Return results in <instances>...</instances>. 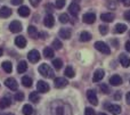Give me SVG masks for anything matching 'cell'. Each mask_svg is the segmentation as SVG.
<instances>
[{
    "instance_id": "9",
    "label": "cell",
    "mask_w": 130,
    "mask_h": 115,
    "mask_svg": "<svg viewBox=\"0 0 130 115\" xmlns=\"http://www.w3.org/2000/svg\"><path fill=\"white\" fill-rule=\"evenodd\" d=\"M54 83H55V87H56V88L61 89V88L66 87L69 82H67V80L64 79V78H56V79L54 80Z\"/></svg>"
},
{
    "instance_id": "4",
    "label": "cell",
    "mask_w": 130,
    "mask_h": 115,
    "mask_svg": "<svg viewBox=\"0 0 130 115\" xmlns=\"http://www.w3.org/2000/svg\"><path fill=\"white\" fill-rule=\"evenodd\" d=\"M37 90L41 93H46L49 91V84L45 81H38L37 83Z\"/></svg>"
},
{
    "instance_id": "17",
    "label": "cell",
    "mask_w": 130,
    "mask_h": 115,
    "mask_svg": "<svg viewBox=\"0 0 130 115\" xmlns=\"http://www.w3.org/2000/svg\"><path fill=\"white\" fill-rule=\"evenodd\" d=\"M119 58H120V63H121L122 66H124V67H129L130 66V58L128 56H126L124 54H121Z\"/></svg>"
},
{
    "instance_id": "29",
    "label": "cell",
    "mask_w": 130,
    "mask_h": 115,
    "mask_svg": "<svg viewBox=\"0 0 130 115\" xmlns=\"http://www.w3.org/2000/svg\"><path fill=\"white\" fill-rule=\"evenodd\" d=\"M30 102L34 103V104H37V103H39V100H40V97H39L38 92H36V91H33V92L30 93Z\"/></svg>"
},
{
    "instance_id": "11",
    "label": "cell",
    "mask_w": 130,
    "mask_h": 115,
    "mask_svg": "<svg viewBox=\"0 0 130 115\" xmlns=\"http://www.w3.org/2000/svg\"><path fill=\"white\" fill-rule=\"evenodd\" d=\"M69 11H70V14H71V15L78 16L79 11H80V6H79L76 2H72V4L69 6Z\"/></svg>"
},
{
    "instance_id": "41",
    "label": "cell",
    "mask_w": 130,
    "mask_h": 115,
    "mask_svg": "<svg viewBox=\"0 0 130 115\" xmlns=\"http://www.w3.org/2000/svg\"><path fill=\"white\" fill-rule=\"evenodd\" d=\"M123 16H124V18H126L127 21H129V22H130V10H127L126 13H124Z\"/></svg>"
},
{
    "instance_id": "39",
    "label": "cell",
    "mask_w": 130,
    "mask_h": 115,
    "mask_svg": "<svg viewBox=\"0 0 130 115\" xmlns=\"http://www.w3.org/2000/svg\"><path fill=\"white\" fill-rule=\"evenodd\" d=\"M55 5H56L57 8H63L65 6V0H56V2H55Z\"/></svg>"
},
{
    "instance_id": "43",
    "label": "cell",
    "mask_w": 130,
    "mask_h": 115,
    "mask_svg": "<svg viewBox=\"0 0 130 115\" xmlns=\"http://www.w3.org/2000/svg\"><path fill=\"white\" fill-rule=\"evenodd\" d=\"M119 1H122V2H123L124 6H130V0H119Z\"/></svg>"
},
{
    "instance_id": "18",
    "label": "cell",
    "mask_w": 130,
    "mask_h": 115,
    "mask_svg": "<svg viewBox=\"0 0 130 115\" xmlns=\"http://www.w3.org/2000/svg\"><path fill=\"white\" fill-rule=\"evenodd\" d=\"M58 35L63 39H70L71 38V30L70 29H61L58 32Z\"/></svg>"
},
{
    "instance_id": "45",
    "label": "cell",
    "mask_w": 130,
    "mask_h": 115,
    "mask_svg": "<svg viewBox=\"0 0 130 115\" xmlns=\"http://www.w3.org/2000/svg\"><path fill=\"white\" fill-rule=\"evenodd\" d=\"M126 50L130 52V41H127L126 42Z\"/></svg>"
},
{
    "instance_id": "38",
    "label": "cell",
    "mask_w": 130,
    "mask_h": 115,
    "mask_svg": "<svg viewBox=\"0 0 130 115\" xmlns=\"http://www.w3.org/2000/svg\"><path fill=\"white\" fill-rule=\"evenodd\" d=\"M55 113H56V115H64V114H65V111L63 109L62 105H59V106L57 107L56 109H55Z\"/></svg>"
},
{
    "instance_id": "50",
    "label": "cell",
    "mask_w": 130,
    "mask_h": 115,
    "mask_svg": "<svg viewBox=\"0 0 130 115\" xmlns=\"http://www.w3.org/2000/svg\"><path fill=\"white\" fill-rule=\"evenodd\" d=\"M6 115H14L13 113H8V114H6Z\"/></svg>"
},
{
    "instance_id": "1",
    "label": "cell",
    "mask_w": 130,
    "mask_h": 115,
    "mask_svg": "<svg viewBox=\"0 0 130 115\" xmlns=\"http://www.w3.org/2000/svg\"><path fill=\"white\" fill-rule=\"evenodd\" d=\"M39 72H40V74L42 75V76H45V78H49V79H53V78L55 76L54 71H53L52 67H50L48 64H46V63L41 64V65L39 66Z\"/></svg>"
},
{
    "instance_id": "15",
    "label": "cell",
    "mask_w": 130,
    "mask_h": 115,
    "mask_svg": "<svg viewBox=\"0 0 130 115\" xmlns=\"http://www.w3.org/2000/svg\"><path fill=\"white\" fill-rule=\"evenodd\" d=\"M104 78V71L102 68H98V70L95 71L94 73V78H92V81L94 82H99L102 79Z\"/></svg>"
},
{
    "instance_id": "47",
    "label": "cell",
    "mask_w": 130,
    "mask_h": 115,
    "mask_svg": "<svg viewBox=\"0 0 130 115\" xmlns=\"http://www.w3.org/2000/svg\"><path fill=\"white\" fill-rule=\"evenodd\" d=\"M120 97H121V93H120V91H119L118 93H115V95H114V98H115V99H120Z\"/></svg>"
},
{
    "instance_id": "3",
    "label": "cell",
    "mask_w": 130,
    "mask_h": 115,
    "mask_svg": "<svg viewBox=\"0 0 130 115\" xmlns=\"http://www.w3.org/2000/svg\"><path fill=\"white\" fill-rule=\"evenodd\" d=\"M27 59H29L31 63H38L39 59H40V54H39L38 50L33 49L27 54Z\"/></svg>"
},
{
    "instance_id": "23",
    "label": "cell",
    "mask_w": 130,
    "mask_h": 115,
    "mask_svg": "<svg viewBox=\"0 0 130 115\" xmlns=\"http://www.w3.org/2000/svg\"><path fill=\"white\" fill-rule=\"evenodd\" d=\"M26 70H27V64H26V62H24V61L20 62V63H18V65H17V72L21 74V73H24Z\"/></svg>"
},
{
    "instance_id": "8",
    "label": "cell",
    "mask_w": 130,
    "mask_h": 115,
    "mask_svg": "<svg viewBox=\"0 0 130 115\" xmlns=\"http://www.w3.org/2000/svg\"><path fill=\"white\" fill-rule=\"evenodd\" d=\"M87 98L92 105H98V99H97V95L94 90H88L87 91Z\"/></svg>"
},
{
    "instance_id": "35",
    "label": "cell",
    "mask_w": 130,
    "mask_h": 115,
    "mask_svg": "<svg viewBox=\"0 0 130 115\" xmlns=\"http://www.w3.org/2000/svg\"><path fill=\"white\" fill-rule=\"evenodd\" d=\"M69 20L70 18H69V15H67V14H62V15L59 16V22L63 23V24L69 22Z\"/></svg>"
},
{
    "instance_id": "51",
    "label": "cell",
    "mask_w": 130,
    "mask_h": 115,
    "mask_svg": "<svg viewBox=\"0 0 130 115\" xmlns=\"http://www.w3.org/2000/svg\"><path fill=\"white\" fill-rule=\"evenodd\" d=\"M129 35H130V32H129Z\"/></svg>"
},
{
    "instance_id": "27",
    "label": "cell",
    "mask_w": 130,
    "mask_h": 115,
    "mask_svg": "<svg viewBox=\"0 0 130 115\" xmlns=\"http://www.w3.org/2000/svg\"><path fill=\"white\" fill-rule=\"evenodd\" d=\"M1 66H2V68H4L5 72H7V73H10L11 70H13V65H11V63L8 62V61L4 62V63L1 64Z\"/></svg>"
},
{
    "instance_id": "20",
    "label": "cell",
    "mask_w": 130,
    "mask_h": 115,
    "mask_svg": "<svg viewBox=\"0 0 130 115\" xmlns=\"http://www.w3.org/2000/svg\"><path fill=\"white\" fill-rule=\"evenodd\" d=\"M18 15L22 16V17H27V16L30 15V9H29V7H26V6L20 7V9H18Z\"/></svg>"
},
{
    "instance_id": "49",
    "label": "cell",
    "mask_w": 130,
    "mask_h": 115,
    "mask_svg": "<svg viewBox=\"0 0 130 115\" xmlns=\"http://www.w3.org/2000/svg\"><path fill=\"white\" fill-rule=\"evenodd\" d=\"M98 115H107V114H105V113H99Z\"/></svg>"
},
{
    "instance_id": "7",
    "label": "cell",
    "mask_w": 130,
    "mask_h": 115,
    "mask_svg": "<svg viewBox=\"0 0 130 115\" xmlns=\"http://www.w3.org/2000/svg\"><path fill=\"white\" fill-rule=\"evenodd\" d=\"M82 20L86 24H92L96 21V15L94 13H86L85 15L82 16Z\"/></svg>"
},
{
    "instance_id": "12",
    "label": "cell",
    "mask_w": 130,
    "mask_h": 115,
    "mask_svg": "<svg viewBox=\"0 0 130 115\" xmlns=\"http://www.w3.org/2000/svg\"><path fill=\"white\" fill-rule=\"evenodd\" d=\"M114 18H115V15L113 13H104L101 15V20L103 21V22L111 23V22H113Z\"/></svg>"
},
{
    "instance_id": "34",
    "label": "cell",
    "mask_w": 130,
    "mask_h": 115,
    "mask_svg": "<svg viewBox=\"0 0 130 115\" xmlns=\"http://www.w3.org/2000/svg\"><path fill=\"white\" fill-rule=\"evenodd\" d=\"M53 47H54L55 49L59 50L62 47H63V45H62V42L58 40V39H56V40H54V42H53Z\"/></svg>"
},
{
    "instance_id": "46",
    "label": "cell",
    "mask_w": 130,
    "mask_h": 115,
    "mask_svg": "<svg viewBox=\"0 0 130 115\" xmlns=\"http://www.w3.org/2000/svg\"><path fill=\"white\" fill-rule=\"evenodd\" d=\"M126 100H127V103H128V104L130 105V92H128L126 95Z\"/></svg>"
},
{
    "instance_id": "37",
    "label": "cell",
    "mask_w": 130,
    "mask_h": 115,
    "mask_svg": "<svg viewBox=\"0 0 130 115\" xmlns=\"http://www.w3.org/2000/svg\"><path fill=\"white\" fill-rule=\"evenodd\" d=\"M99 32H101L103 35H105V34H107V32H108V27L105 26V25H101V26H99Z\"/></svg>"
},
{
    "instance_id": "19",
    "label": "cell",
    "mask_w": 130,
    "mask_h": 115,
    "mask_svg": "<svg viewBox=\"0 0 130 115\" xmlns=\"http://www.w3.org/2000/svg\"><path fill=\"white\" fill-rule=\"evenodd\" d=\"M110 83L112 84V86H120V84L122 83V79L120 75H113V76H111L110 79Z\"/></svg>"
},
{
    "instance_id": "13",
    "label": "cell",
    "mask_w": 130,
    "mask_h": 115,
    "mask_svg": "<svg viewBox=\"0 0 130 115\" xmlns=\"http://www.w3.org/2000/svg\"><path fill=\"white\" fill-rule=\"evenodd\" d=\"M43 24H45L47 27H53L55 24L54 16H53L52 14H48V15L45 17V20H43Z\"/></svg>"
},
{
    "instance_id": "42",
    "label": "cell",
    "mask_w": 130,
    "mask_h": 115,
    "mask_svg": "<svg viewBox=\"0 0 130 115\" xmlns=\"http://www.w3.org/2000/svg\"><path fill=\"white\" fill-rule=\"evenodd\" d=\"M22 1H23V0H11V4H13V5H15V6H17V5H21V4H22Z\"/></svg>"
},
{
    "instance_id": "30",
    "label": "cell",
    "mask_w": 130,
    "mask_h": 115,
    "mask_svg": "<svg viewBox=\"0 0 130 115\" xmlns=\"http://www.w3.org/2000/svg\"><path fill=\"white\" fill-rule=\"evenodd\" d=\"M22 84L26 88H30L32 86V79L29 76H23L22 78Z\"/></svg>"
},
{
    "instance_id": "36",
    "label": "cell",
    "mask_w": 130,
    "mask_h": 115,
    "mask_svg": "<svg viewBox=\"0 0 130 115\" xmlns=\"http://www.w3.org/2000/svg\"><path fill=\"white\" fill-rule=\"evenodd\" d=\"M14 98H15L16 102H22V100L24 99V93L23 92H16L15 96H14Z\"/></svg>"
},
{
    "instance_id": "48",
    "label": "cell",
    "mask_w": 130,
    "mask_h": 115,
    "mask_svg": "<svg viewBox=\"0 0 130 115\" xmlns=\"http://www.w3.org/2000/svg\"><path fill=\"white\" fill-rule=\"evenodd\" d=\"M0 56H2V48H0Z\"/></svg>"
},
{
    "instance_id": "32",
    "label": "cell",
    "mask_w": 130,
    "mask_h": 115,
    "mask_svg": "<svg viewBox=\"0 0 130 115\" xmlns=\"http://www.w3.org/2000/svg\"><path fill=\"white\" fill-rule=\"evenodd\" d=\"M53 65H54V67L56 68V70H61L62 66H63V62H62V59L56 58L53 61Z\"/></svg>"
},
{
    "instance_id": "26",
    "label": "cell",
    "mask_w": 130,
    "mask_h": 115,
    "mask_svg": "<svg viewBox=\"0 0 130 115\" xmlns=\"http://www.w3.org/2000/svg\"><path fill=\"white\" fill-rule=\"evenodd\" d=\"M90 39H91V34H90L89 32H86V31L81 32V34H80V40L82 41V42H87V41H89Z\"/></svg>"
},
{
    "instance_id": "14",
    "label": "cell",
    "mask_w": 130,
    "mask_h": 115,
    "mask_svg": "<svg viewBox=\"0 0 130 115\" xmlns=\"http://www.w3.org/2000/svg\"><path fill=\"white\" fill-rule=\"evenodd\" d=\"M15 45L17 46L18 48H25L26 47V39L24 38V36H22V35H20V36H17V38L15 39Z\"/></svg>"
},
{
    "instance_id": "24",
    "label": "cell",
    "mask_w": 130,
    "mask_h": 115,
    "mask_svg": "<svg viewBox=\"0 0 130 115\" xmlns=\"http://www.w3.org/2000/svg\"><path fill=\"white\" fill-rule=\"evenodd\" d=\"M127 25L124 24H117L114 27V33H123V32L127 31Z\"/></svg>"
},
{
    "instance_id": "21",
    "label": "cell",
    "mask_w": 130,
    "mask_h": 115,
    "mask_svg": "<svg viewBox=\"0 0 130 115\" xmlns=\"http://www.w3.org/2000/svg\"><path fill=\"white\" fill-rule=\"evenodd\" d=\"M11 104V100L9 99V98L7 97H4L0 99V108L4 109V108H7V107H9Z\"/></svg>"
},
{
    "instance_id": "25",
    "label": "cell",
    "mask_w": 130,
    "mask_h": 115,
    "mask_svg": "<svg viewBox=\"0 0 130 115\" xmlns=\"http://www.w3.org/2000/svg\"><path fill=\"white\" fill-rule=\"evenodd\" d=\"M43 56L46 58H53L54 57V50H53V48H50V47L45 48L43 49Z\"/></svg>"
},
{
    "instance_id": "16",
    "label": "cell",
    "mask_w": 130,
    "mask_h": 115,
    "mask_svg": "<svg viewBox=\"0 0 130 115\" xmlns=\"http://www.w3.org/2000/svg\"><path fill=\"white\" fill-rule=\"evenodd\" d=\"M27 33H29V35L31 36V38H33V39H38L39 38V32H38V30H37L36 26L30 25L29 29H27Z\"/></svg>"
},
{
    "instance_id": "10",
    "label": "cell",
    "mask_w": 130,
    "mask_h": 115,
    "mask_svg": "<svg viewBox=\"0 0 130 115\" xmlns=\"http://www.w3.org/2000/svg\"><path fill=\"white\" fill-rule=\"evenodd\" d=\"M105 107H107V111H110L113 115H118L121 113V107L119 105H111V104H106Z\"/></svg>"
},
{
    "instance_id": "6",
    "label": "cell",
    "mask_w": 130,
    "mask_h": 115,
    "mask_svg": "<svg viewBox=\"0 0 130 115\" xmlns=\"http://www.w3.org/2000/svg\"><path fill=\"white\" fill-rule=\"evenodd\" d=\"M5 84H6V87L9 88L10 90H17V88H18L17 81H16L15 79H13V78H8V79L5 81Z\"/></svg>"
},
{
    "instance_id": "31",
    "label": "cell",
    "mask_w": 130,
    "mask_h": 115,
    "mask_svg": "<svg viewBox=\"0 0 130 115\" xmlns=\"http://www.w3.org/2000/svg\"><path fill=\"white\" fill-rule=\"evenodd\" d=\"M65 75H66L67 78H74V75H75V73H74V70L71 67V66H67L66 68H65Z\"/></svg>"
},
{
    "instance_id": "2",
    "label": "cell",
    "mask_w": 130,
    "mask_h": 115,
    "mask_svg": "<svg viewBox=\"0 0 130 115\" xmlns=\"http://www.w3.org/2000/svg\"><path fill=\"white\" fill-rule=\"evenodd\" d=\"M95 48H96L98 51L103 52V54H105V55H110L111 54L110 47H108L105 42H103V41H97V42H95Z\"/></svg>"
},
{
    "instance_id": "22",
    "label": "cell",
    "mask_w": 130,
    "mask_h": 115,
    "mask_svg": "<svg viewBox=\"0 0 130 115\" xmlns=\"http://www.w3.org/2000/svg\"><path fill=\"white\" fill-rule=\"evenodd\" d=\"M10 15H11L10 8H8V7H2V8L0 9V17L7 18V17H9Z\"/></svg>"
},
{
    "instance_id": "28",
    "label": "cell",
    "mask_w": 130,
    "mask_h": 115,
    "mask_svg": "<svg viewBox=\"0 0 130 115\" xmlns=\"http://www.w3.org/2000/svg\"><path fill=\"white\" fill-rule=\"evenodd\" d=\"M22 111H23V114L24 115H32L33 114V108H32V106L31 105H29V104L24 105Z\"/></svg>"
},
{
    "instance_id": "44",
    "label": "cell",
    "mask_w": 130,
    "mask_h": 115,
    "mask_svg": "<svg viewBox=\"0 0 130 115\" xmlns=\"http://www.w3.org/2000/svg\"><path fill=\"white\" fill-rule=\"evenodd\" d=\"M39 1H40V0H30V2H31V4L33 5V6H38Z\"/></svg>"
},
{
    "instance_id": "33",
    "label": "cell",
    "mask_w": 130,
    "mask_h": 115,
    "mask_svg": "<svg viewBox=\"0 0 130 115\" xmlns=\"http://www.w3.org/2000/svg\"><path fill=\"white\" fill-rule=\"evenodd\" d=\"M99 89L102 90V92L103 93H110V88H108L107 84H105V83L99 84Z\"/></svg>"
},
{
    "instance_id": "5",
    "label": "cell",
    "mask_w": 130,
    "mask_h": 115,
    "mask_svg": "<svg viewBox=\"0 0 130 115\" xmlns=\"http://www.w3.org/2000/svg\"><path fill=\"white\" fill-rule=\"evenodd\" d=\"M9 30L13 33H18V32L22 31V24L18 21H13V22L9 24Z\"/></svg>"
},
{
    "instance_id": "40",
    "label": "cell",
    "mask_w": 130,
    "mask_h": 115,
    "mask_svg": "<svg viewBox=\"0 0 130 115\" xmlns=\"http://www.w3.org/2000/svg\"><path fill=\"white\" fill-rule=\"evenodd\" d=\"M85 115H96V114H95V111L92 108L87 107V108L85 109Z\"/></svg>"
}]
</instances>
